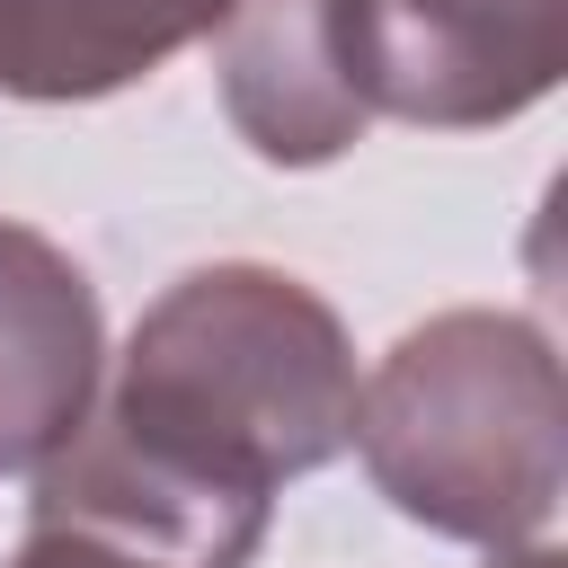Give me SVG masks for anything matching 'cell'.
<instances>
[{
  "label": "cell",
  "instance_id": "2",
  "mask_svg": "<svg viewBox=\"0 0 568 568\" xmlns=\"http://www.w3.org/2000/svg\"><path fill=\"white\" fill-rule=\"evenodd\" d=\"M364 479L426 532L532 550L568 497L559 355L524 311H435L355 382Z\"/></svg>",
  "mask_w": 568,
  "mask_h": 568
},
{
  "label": "cell",
  "instance_id": "7",
  "mask_svg": "<svg viewBox=\"0 0 568 568\" xmlns=\"http://www.w3.org/2000/svg\"><path fill=\"white\" fill-rule=\"evenodd\" d=\"M9 568H160V559L124 550V541H98V532H71V524H27Z\"/></svg>",
  "mask_w": 568,
  "mask_h": 568
},
{
  "label": "cell",
  "instance_id": "1",
  "mask_svg": "<svg viewBox=\"0 0 568 568\" xmlns=\"http://www.w3.org/2000/svg\"><path fill=\"white\" fill-rule=\"evenodd\" d=\"M89 417L213 497L275 506L284 479H311L346 453L355 346L302 275L222 257L178 275L133 320Z\"/></svg>",
  "mask_w": 568,
  "mask_h": 568
},
{
  "label": "cell",
  "instance_id": "6",
  "mask_svg": "<svg viewBox=\"0 0 568 568\" xmlns=\"http://www.w3.org/2000/svg\"><path fill=\"white\" fill-rule=\"evenodd\" d=\"M231 0H0V98L71 106L151 80L222 27Z\"/></svg>",
  "mask_w": 568,
  "mask_h": 568
},
{
  "label": "cell",
  "instance_id": "3",
  "mask_svg": "<svg viewBox=\"0 0 568 568\" xmlns=\"http://www.w3.org/2000/svg\"><path fill=\"white\" fill-rule=\"evenodd\" d=\"M373 115L470 133L541 106L568 71V0H355Z\"/></svg>",
  "mask_w": 568,
  "mask_h": 568
},
{
  "label": "cell",
  "instance_id": "4",
  "mask_svg": "<svg viewBox=\"0 0 568 568\" xmlns=\"http://www.w3.org/2000/svg\"><path fill=\"white\" fill-rule=\"evenodd\" d=\"M213 80L266 169H328L373 124L355 0H231L213 27Z\"/></svg>",
  "mask_w": 568,
  "mask_h": 568
},
{
  "label": "cell",
  "instance_id": "8",
  "mask_svg": "<svg viewBox=\"0 0 568 568\" xmlns=\"http://www.w3.org/2000/svg\"><path fill=\"white\" fill-rule=\"evenodd\" d=\"M488 568H559V550H550V541H532V550H488Z\"/></svg>",
  "mask_w": 568,
  "mask_h": 568
},
{
  "label": "cell",
  "instance_id": "5",
  "mask_svg": "<svg viewBox=\"0 0 568 568\" xmlns=\"http://www.w3.org/2000/svg\"><path fill=\"white\" fill-rule=\"evenodd\" d=\"M106 320L89 275L27 222H0V479L44 470L98 408Z\"/></svg>",
  "mask_w": 568,
  "mask_h": 568
}]
</instances>
